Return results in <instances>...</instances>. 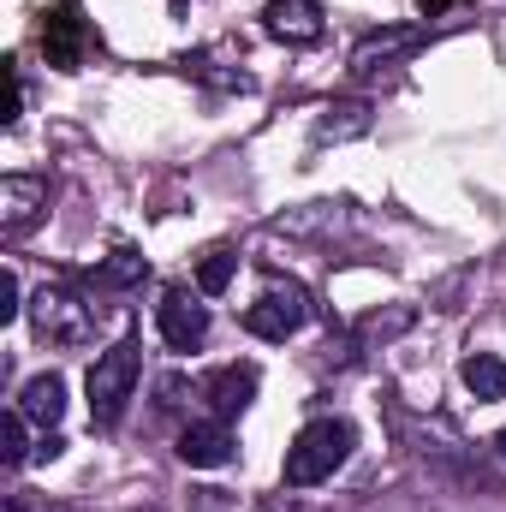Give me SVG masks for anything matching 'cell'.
<instances>
[{"instance_id": "1", "label": "cell", "mask_w": 506, "mask_h": 512, "mask_svg": "<svg viewBox=\"0 0 506 512\" xmlns=\"http://www.w3.org/2000/svg\"><path fill=\"white\" fill-rule=\"evenodd\" d=\"M358 447V429L346 417H316L298 429V441L286 447V483L292 489H310V483H328Z\"/></svg>"}, {"instance_id": "2", "label": "cell", "mask_w": 506, "mask_h": 512, "mask_svg": "<svg viewBox=\"0 0 506 512\" xmlns=\"http://www.w3.org/2000/svg\"><path fill=\"white\" fill-rule=\"evenodd\" d=\"M137 340H114L96 364H90V382H84V393H90V417L96 423H120V411H126L131 387H137Z\"/></svg>"}, {"instance_id": "3", "label": "cell", "mask_w": 506, "mask_h": 512, "mask_svg": "<svg viewBox=\"0 0 506 512\" xmlns=\"http://www.w3.org/2000/svg\"><path fill=\"white\" fill-rule=\"evenodd\" d=\"M30 316H36V334H42L48 346H84L90 328H96L90 304H84L78 292H66V286H42L36 304H30Z\"/></svg>"}, {"instance_id": "4", "label": "cell", "mask_w": 506, "mask_h": 512, "mask_svg": "<svg viewBox=\"0 0 506 512\" xmlns=\"http://www.w3.org/2000/svg\"><path fill=\"white\" fill-rule=\"evenodd\" d=\"M310 322V304H304V292L298 286H274V292H262L251 310H245V328H251L256 340H292L298 328Z\"/></svg>"}, {"instance_id": "5", "label": "cell", "mask_w": 506, "mask_h": 512, "mask_svg": "<svg viewBox=\"0 0 506 512\" xmlns=\"http://www.w3.org/2000/svg\"><path fill=\"white\" fill-rule=\"evenodd\" d=\"M84 48H90V24H84V12H78L72 0H60V6L42 18V54H48V66L78 72V66H84Z\"/></svg>"}, {"instance_id": "6", "label": "cell", "mask_w": 506, "mask_h": 512, "mask_svg": "<svg viewBox=\"0 0 506 512\" xmlns=\"http://www.w3.org/2000/svg\"><path fill=\"white\" fill-rule=\"evenodd\" d=\"M42 209H48V179L42 173H6L0 179V227L18 239V233H30L36 221H42Z\"/></svg>"}, {"instance_id": "7", "label": "cell", "mask_w": 506, "mask_h": 512, "mask_svg": "<svg viewBox=\"0 0 506 512\" xmlns=\"http://www.w3.org/2000/svg\"><path fill=\"white\" fill-rule=\"evenodd\" d=\"M155 322H161V340H167L173 352H197V346L209 340V310H203L191 292H167L161 310H155Z\"/></svg>"}, {"instance_id": "8", "label": "cell", "mask_w": 506, "mask_h": 512, "mask_svg": "<svg viewBox=\"0 0 506 512\" xmlns=\"http://www.w3.org/2000/svg\"><path fill=\"white\" fill-rule=\"evenodd\" d=\"M233 453H239V441L221 417L215 423H185V435H179V459L191 471H221V465H233Z\"/></svg>"}, {"instance_id": "9", "label": "cell", "mask_w": 506, "mask_h": 512, "mask_svg": "<svg viewBox=\"0 0 506 512\" xmlns=\"http://www.w3.org/2000/svg\"><path fill=\"white\" fill-rule=\"evenodd\" d=\"M262 18H268V36L274 42H292V48H304V42L322 36V6L316 0H274Z\"/></svg>"}, {"instance_id": "10", "label": "cell", "mask_w": 506, "mask_h": 512, "mask_svg": "<svg viewBox=\"0 0 506 512\" xmlns=\"http://www.w3.org/2000/svg\"><path fill=\"white\" fill-rule=\"evenodd\" d=\"M256 382H262V376H256V364H227V370H215V376H209L203 399H209V405H215V417L227 423V417H239V411L256 399Z\"/></svg>"}, {"instance_id": "11", "label": "cell", "mask_w": 506, "mask_h": 512, "mask_svg": "<svg viewBox=\"0 0 506 512\" xmlns=\"http://www.w3.org/2000/svg\"><path fill=\"white\" fill-rule=\"evenodd\" d=\"M417 42H423V30H411V24H399V30H376V36H364V42H358V54H352V72H381L387 60L411 54Z\"/></svg>"}, {"instance_id": "12", "label": "cell", "mask_w": 506, "mask_h": 512, "mask_svg": "<svg viewBox=\"0 0 506 512\" xmlns=\"http://www.w3.org/2000/svg\"><path fill=\"white\" fill-rule=\"evenodd\" d=\"M18 411L30 417V423H60V411H66V382L48 370V376H30V382L18 387Z\"/></svg>"}, {"instance_id": "13", "label": "cell", "mask_w": 506, "mask_h": 512, "mask_svg": "<svg viewBox=\"0 0 506 512\" xmlns=\"http://www.w3.org/2000/svg\"><path fill=\"white\" fill-rule=\"evenodd\" d=\"M459 376H465V387H471L477 399H506V364L495 352H471V358L459 364Z\"/></svg>"}, {"instance_id": "14", "label": "cell", "mask_w": 506, "mask_h": 512, "mask_svg": "<svg viewBox=\"0 0 506 512\" xmlns=\"http://www.w3.org/2000/svg\"><path fill=\"white\" fill-rule=\"evenodd\" d=\"M364 131H370V108H364V102H340V108H328V120L316 126V137H322V143H328V137L340 143V137H364Z\"/></svg>"}, {"instance_id": "15", "label": "cell", "mask_w": 506, "mask_h": 512, "mask_svg": "<svg viewBox=\"0 0 506 512\" xmlns=\"http://www.w3.org/2000/svg\"><path fill=\"white\" fill-rule=\"evenodd\" d=\"M24 423H30V417H24L18 405L0 417V459H6V471H18V465L30 459V435H24Z\"/></svg>"}, {"instance_id": "16", "label": "cell", "mask_w": 506, "mask_h": 512, "mask_svg": "<svg viewBox=\"0 0 506 512\" xmlns=\"http://www.w3.org/2000/svg\"><path fill=\"white\" fill-rule=\"evenodd\" d=\"M143 274H149V262H143V256L131 251V245H120V251L108 256V262H102V280H108V286H137Z\"/></svg>"}, {"instance_id": "17", "label": "cell", "mask_w": 506, "mask_h": 512, "mask_svg": "<svg viewBox=\"0 0 506 512\" xmlns=\"http://www.w3.org/2000/svg\"><path fill=\"white\" fill-rule=\"evenodd\" d=\"M233 268H239V256H233V251H209V256H203V268H197V286L215 298V292H227Z\"/></svg>"}, {"instance_id": "18", "label": "cell", "mask_w": 506, "mask_h": 512, "mask_svg": "<svg viewBox=\"0 0 506 512\" xmlns=\"http://www.w3.org/2000/svg\"><path fill=\"white\" fill-rule=\"evenodd\" d=\"M18 310H24V304H18V274L6 268V274H0V322H18Z\"/></svg>"}, {"instance_id": "19", "label": "cell", "mask_w": 506, "mask_h": 512, "mask_svg": "<svg viewBox=\"0 0 506 512\" xmlns=\"http://www.w3.org/2000/svg\"><path fill=\"white\" fill-rule=\"evenodd\" d=\"M191 507H197V512H227L233 501H227L221 489H197V501H191Z\"/></svg>"}, {"instance_id": "20", "label": "cell", "mask_w": 506, "mask_h": 512, "mask_svg": "<svg viewBox=\"0 0 506 512\" xmlns=\"http://www.w3.org/2000/svg\"><path fill=\"white\" fill-rule=\"evenodd\" d=\"M0 512H48V507H42L36 495H24V489H18V495H6V501H0Z\"/></svg>"}, {"instance_id": "21", "label": "cell", "mask_w": 506, "mask_h": 512, "mask_svg": "<svg viewBox=\"0 0 506 512\" xmlns=\"http://www.w3.org/2000/svg\"><path fill=\"white\" fill-rule=\"evenodd\" d=\"M60 447H66L60 435H42V447H36V459H60Z\"/></svg>"}, {"instance_id": "22", "label": "cell", "mask_w": 506, "mask_h": 512, "mask_svg": "<svg viewBox=\"0 0 506 512\" xmlns=\"http://www.w3.org/2000/svg\"><path fill=\"white\" fill-rule=\"evenodd\" d=\"M262 512H304V507H298V501H286V495H268V501H262Z\"/></svg>"}, {"instance_id": "23", "label": "cell", "mask_w": 506, "mask_h": 512, "mask_svg": "<svg viewBox=\"0 0 506 512\" xmlns=\"http://www.w3.org/2000/svg\"><path fill=\"white\" fill-rule=\"evenodd\" d=\"M417 6H423V12H441V6H453V0H417Z\"/></svg>"}, {"instance_id": "24", "label": "cell", "mask_w": 506, "mask_h": 512, "mask_svg": "<svg viewBox=\"0 0 506 512\" xmlns=\"http://www.w3.org/2000/svg\"><path fill=\"white\" fill-rule=\"evenodd\" d=\"M495 447H501V459H506V429H501V435H495Z\"/></svg>"}]
</instances>
